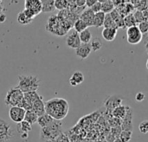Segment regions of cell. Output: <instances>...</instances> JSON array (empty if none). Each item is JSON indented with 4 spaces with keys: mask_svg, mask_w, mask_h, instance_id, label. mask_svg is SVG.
Instances as JSON below:
<instances>
[{
    "mask_svg": "<svg viewBox=\"0 0 148 142\" xmlns=\"http://www.w3.org/2000/svg\"><path fill=\"white\" fill-rule=\"evenodd\" d=\"M84 82V75L81 71H75L69 78V84L73 87L78 86Z\"/></svg>",
    "mask_w": 148,
    "mask_h": 142,
    "instance_id": "obj_20",
    "label": "cell"
},
{
    "mask_svg": "<svg viewBox=\"0 0 148 142\" xmlns=\"http://www.w3.org/2000/svg\"><path fill=\"white\" fill-rule=\"evenodd\" d=\"M105 16L106 14L103 13L102 11L95 13L94 16V20H93V26L96 28H100L103 26L104 20H105Z\"/></svg>",
    "mask_w": 148,
    "mask_h": 142,
    "instance_id": "obj_25",
    "label": "cell"
},
{
    "mask_svg": "<svg viewBox=\"0 0 148 142\" xmlns=\"http://www.w3.org/2000/svg\"><path fill=\"white\" fill-rule=\"evenodd\" d=\"M112 2H113L115 8H117L118 6H120L121 4L123 3V0H112Z\"/></svg>",
    "mask_w": 148,
    "mask_h": 142,
    "instance_id": "obj_43",
    "label": "cell"
},
{
    "mask_svg": "<svg viewBox=\"0 0 148 142\" xmlns=\"http://www.w3.org/2000/svg\"><path fill=\"white\" fill-rule=\"evenodd\" d=\"M69 0H56L55 1V8L58 10H67Z\"/></svg>",
    "mask_w": 148,
    "mask_h": 142,
    "instance_id": "obj_32",
    "label": "cell"
},
{
    "mask_svg": "<svg viewBox=\"0 0 148 142\" xmlns=\"http://www.w3.org/2000/svg\"><path fill=\"white\" fill-rule=\"evenodd\" d=\"M132 119H133L132 110L130 108H128L127 113L125 118L123 119L121 126V128L123 131H131L132 132V129H133V120Z\"/></svg>",
    "mask_w": 148,
    "mask_h": 142,
    "instance_id": "obj_15",
    "label": "cell"
},
{
    "mask_svg": "<svg viewBox=\"0 0 148 142\" xmlns=\"http://www.w3.org/2000/svg\"><path fill=\"white\" fill-rule=\"evenodd\" d=\"M37 119H38V115L32 110H28L26 111L25 114V117H24V121H27L28 123H29L31 126L35 123L37 122Z\"/></svg>",
    "mask_w": 148,
    "mask_h": 142,
    "instance_id": "obj_26",
    "label": "cell"
},
{
    "mask_svg": "<svg viewBox=\"0 0 148 142\" xmlns=\"http://www.w3.org/2000/svg\"><path fill=\"white\" fill-rule=\"evenodd\" d=\"M110 16H111V17L114 19V21L115 22V23H116L118 29H119V28H123V29L125 28L124 17H122V16L120 15V13L117 11L116 9H114V10L110 13Z\"/></svg>",
    "mask_w": 148,
    "mask_h": 142,
    "instance_id": "obj_23",
    "label": "cell"
},
{
    "mask_svg": "<svg viewBox=\"0 0 148 142\" xmlns=\"http://www.w3.org/2000/svg\"><path fill=\"white\" fill-rule=\"evenodd\" d=\"M92 11L95 14V13H98V12H101V3L97 0V2L94 4V6L91 8Z\"/></svg>",
    "mask_w": 148,
    "mask_h": 142,
    "instance_id": "obj_38",
    "label": "cell"
},
{
    "mask_svg": "<svg viewBox=\"0 0 148 142\" xmlns=\"http://www.w3.org/2000/svg\"><path fill=\"white\" fill-rule=\"evenodd\" d=\"M118 33V29L111 28H104L101 31V36L107 42H112L115 39Z\"/></svg>",
    "mask_w": 148,
    "mask_h": 142,
    "instance_id": "obj_17",
    "label": "cell"
},
{
    "mask_svg": "<svg viewBox=\"0 0 148 142\" xmlns=\"http://www.w3.org/2000/svg\"><path fill=\"white\" fill-rule=\"evenodd\" d=\"M134 14V19L136 21V23H142L143 21H145V16H144V13L141 11V10H136Z\"/></svg>",
    "mask_w": 148,
    "mask_h": 142,
    "instance_id": "obj_35",
    "label": "cell"
},
{
    "mask_svg": "<svg viewBox=\"0 0 148 142\" xmlns=\"http://www.w3.org/2000/svg\"><path fill=\"white\" fill-rule=\"evenodd\" d=\"M114 142H121V141H120L119 139H117L116 141H114Z\"/></svg>",
    "mask_w": 148,
    "mask_h": 142,
    "instance_id": "obj_45",
    "label": "cell"
},
{
    "mask_svg": "<svg viewBox=\"0 0 148 142\" xmlns=\"http://www.w3.org/2000/svg\"><path fill=\"white\" fill-rule=\"evenodd\" d=\"M101 3V11L105 14H110L114 9L112 0H98Z\"/></svg>",
    "mask_w": 148,
    "mask_h": 142,
    "instance_id": "obj_22",
    "label": "cell"
},
{
    "mask_svg": "<svg viewBox=\"0 0 148 142\" xmlns=\"http://www.w3.org/2000/svg\"><path fill=\"white\" fill-rule=\"evenodd\" d=\"M55 120L52 117H50L48 114L45 113L44 115L38 116V119H37V122L36 123L38 124V126L41 128H44L48 127L49 124H51Z\"/></svg>",
    "mask_w": 148,
    "mask_h": 142,
    "instance_id": "obj_21",
    "label": "cell"
},
{
    "mask_svg": "<svg viewBox=\"0 0 148 142\" xmlns=\"http://www.w3.org/2000/svg\"><path fill=\"white\" fill-rule=\"evenodd\" d=\"M41 84V81L36 75H19L18 83L16 88H19L23 94L36 92Z\"/></svg>",
    "mask_w": 148,
    "mask_h": 142,
    "instance_id": "obj_3",
    "label": "cell"
},
{
    "mask_svg": "<svg viewBox=\"0 0 148 142\" xmlns=\"http://www.w3.org/2000/svg\"><path fill=\"white\" fill-rule=\"evenodd\" d=\"M91 52L92 49L90 43H82L80 47L75 49V55L82 60L88 58Z\"/></svg>",
    "mask_w": 148,
    "mask_h": 142,
    "instance_id": "obj_13",
    "label": "cell"
},
{
    "mask_svg": "<svg viewBox=\"0 0 148 142\" xmlns=\"http://www.w3.org/2000/svg\"><path fill=\"white\" fill-rule=\"evenodd\" d=\"M94 16H95V13L92 11L91 9H85L82 14L80 15V19H82L88 27L90 26H93V20H94Z\"/></svg>",
    "mask_w": 148,
    "mask_h": 142,
    "instance_id": "obj_16",
    "label": "cell"
},
{
    "mask_svg": "<svg viewBox=\"0 0 148 142\" xmlns=\"http://www.w3.org/2000/svg\"><path fill=\"white\" fill-rule=\"evenodd\" d=\"M127 106H124V105H120L117 108H115L113 111H112V115L115 119L118 120H123L127 113L128 110Z\"/></svg>",
    "mask_w": 148,
    "mask_h": 142,
    "instance_id": "obj_19",
    "label": "cell"
},
{
    "mask_svg": "<svg viewBox=\"0 0 148 142\" xmlns=\"http://www.w3.org/2000/svg\"><path fill=\"white\" fill-rule=\"evenodd\" d=\"M104 28H111V29H118V27L115 23V22L114 21V19L111 17L110 14H106L105 16V20H104V23H103Z\"/></svg>",
    "mask_w": 148,
    "mask_h": 142,
    "instance_id": "obj_30",
    "label": "cell"
},
{
    "mask_svg": "<svg viewBox=\"0 0 148 142\" xmlns=\"http://www.w3.org/2000/svg\"><path fill=\"white\" fill-rule=\"evenodd\" d=\"M146 66H147V69H148V59L147 61V63H146Z\"/></svg>",
    "mask_w": 148,
    "mask_h": 142,
    "instance_id": "obj_44",
    "label": "cell"
},
{
    "mask_svg": "<svg viewBox=\"0 0 148 142\" xmlns=\"http://www.w3.org/2000/svg\"><path fill=\"white\" fill-rule=\"evenodd\" d=\"M139 130L141 134H148V121H143L139 125Z\"/></svg>",
    "mask_w": 148,
    "mask_h": 142,
    "instance_id": "obj_36",
    "label": "cell"
},
{
    "mask_svg": "<svg viewBox=\"0 0 148 142\" xmlns=\"http://www.w3.org/2000/svg\"><path fill=\"white\" fill-rule=\"evenodd\" d=\"M31 110L34 111L38 116L45 114V102H43L42 101V96H41L38 100L35 102Z\"/></svg>",
    "mask_w": 148,
    "mask_h": 142,
    "instance_id": "obj_18",
    "label": "cell"
},
{
    "mask_svg": "<svg viewBox=\"0 0 148 142\" xmlns=\"http://www.w3.org/2000/svg\"><path fill=\"white\" fill-rule=\"evenodd\" d=\"M145 98H146V95H145V94L142 93V92H139V93H137L136 95H135V100H136L137 102H143V101L145 100Z\"/></svg>",
    "mask_w": 148,
    "mask_h": 142,
    "instance_id": "obj_39",
    "label": "cell"
},
{
    "mask_svg": "<svg viewBox=\"0 0 148 142\" xmlns=\"http://www.w3.org/2000/svg\"><path fill=\"white\" fill-rule=\"evenodd\" d=\"M121 102H122L121 97H120L118 95H112V96L107 98L104 104H105V107L108 109H110V110L113 111L115 108L121 105Z\"/></svg>",
    "mask_w": 148,
    "mask_h": 142,
    "instance_id": "obj_14",
    "label": "cell"
},
{
    "mask_svg": "<svg viewBox=\"0 0 148 142\" xmlns=\"http://www.w3.org/2000/svg\"><path fill=\"white\" fill-rule=\"evenodd\" d=\"M69 104L63 98H52L45 102V113L55 121H62L69 114Z\"/></svg>",
    "mask_w": 148,
    "mask_h": 142,
    "instance_id": "obj_1",
    "label": "cell"
},
{
    "mask_svg": "<svg viewBox=\"0 0 148 142\" xmlns=\"http://www.w3.org/2000/svg\"><path fill=\"white\" fill-rule=\"evenodd\" d=\"M75 3L78 8H85L86 7V0H75Z\"/></svg>",
    "mask_w": 148,
    "mask_h": 142,
    "instance_id": "obj_40",
    "label": "cell"
},
{
    "mask_svg": "<svg viewBox=\"0 0 148 142\" xmlns=\"http://www.w3.org/2000/svg\"><path fill=\"white\" fill-rule=\"evenodd\" d=\"M96 2L97 0H86V7L88 9H91Z\"/></svg>",
    "mask_w": 148,
    "mask_h": 142,
    "instance_id": "obj_42",
    "label": "cell"
},
{
    "mask_svg": "<svg viewBox=\"0 0 148 142\" xmlns=\"http://www.w3.org/2000/svg\"><path fill=\"white\" fill-rule=\"evenodd\" d=\"M33 21V19H31L30 17H29L23 10H22L21 12L18 13L17 15V22L18 23H20L21 25H27L29 24L31 22Z\"/></svg>",
    "mask_w": 148,
    "mask_h": 142,
    "instance_id": "obj_28",
    "label": "cell"
},
{
    "mask_svg": "<svg viewBox=\"0 0 148 142\" xmlns=\"http://www.w3.org/2000/svg\"><path fill=\"white\" fill-rule=\"evenodd\" d=\"M45 142H55V141H45Z\"/></svg>",
    "mask_w": 148,
    "mask_h": 142,
    "instance_id": "obj_46",
    "label": "cell"
},
{
    "mask_svg": "<svg viewBox=\"0 0 148 142\" xmlns=\"http://www.w3.org/2000/svg\"><path fill=\"white\" fill-rule=\"evenodd\" d=\"M90 46H91L92 51L96 52L102 48V43L101 42V40L99 38H95L90 42Z\"/></svg>",
    "mask_w": 148,
    "mask_h": 142,
    "instance_id": "obj_33",
    "label": "cell"
},
{
    "mask_svg": "<svg viewBox=\"0 0 148 142\" xmlns=\"http://www.w3.org/2000/svg\"><path fill=\"white\" fill-rule=\"evenodd\" d=\"M138 28H139V29L140 30V32H141L142 34L147 33L148 31V22L147 21H146V20L143 21L142 23H139Z\"/></svg>",
    "mask_w": 148,
    "mask_h": 142,
    "instance_id": "obj_37",
    "label": "cell"
},
{
    "mask_svg": "<svg viewBox=\"0 0 148 142\" xmlns=\"http://www.w3.org/2000/svg\"><path fill=\"white\" fill-rule=\"evenodd\" d=\"M24 94L16 87L10 88L4 98V104L10 108L13 107H21Z\"/></svg>",
    "mask_w": 148,
    "mask_h": 142,
    "instance_id": "obj_5",
    "label": "cell"
},
{
    "mask_svg": "<svg viewBox=\"0 0 148 142\" xmlns=\"http://www.w3.org/2000/svg\"><path fill=\"white\" fill-rule=\"evenodd\" d=\"M66 141H69V140H68V138L63 134V133H62V134H60V135L56 139V141H55V142H66Z\"/></svg>",
    "mask_w": 148,
    "mask_h": 142,
    "instance_id": "obj_41",
    "label": "cell"
},
{
    "mask_svg": "<svg viewBox=\"0 0 148 142\" xmlns=\"http://www.w3.org/2000/svg\"><path fill=\"white\" fill-rule=\"evenodd\" d=\"M62 123L59 121H54L51 124L40 130V138L42 141H55L56 139L62 134Z\"/></svg>",
    "mask_w": 148,
    "mask_h": 142,
    "instance_id": "obj_4",
    "label": "cell"
},
{
    "mask_svg": "<svg viewBox=\"0 0 148 142\" xmlns=\"http://www.w3.org/2000/svg\"><path fill=\"white\" fill-rule=\"evenodd\" d=\"M143 34L139 29L138 26H134L127 29V40L130 44H139L142 41Z\"/></svg>",
    "mask_w": 148,
    "mask_h": 142,
    "instance_id": "obj_7",
    "label": "cell"
},
{
    "mask_svg": "<svg viewBox=\"0 0 148 142\" xmlns=\"http://www.w3.org/2000/svg\"><path fill=\"white\" fill-rule=\"evenodd\" d=\"M25 114H26V110H24L23 108L21 107H13V108H10L9 110V116L10 119L18 124L22 121H24V117H25Z\"/></svg>",
    "mask_w": 148,
    "mask_h": 142,
    "instance_id": "obj_9",
    "label": "cell"
},
{
    "mask_svg": "<svg viewBox=\"0 0 148 142\" xmlns=\"http://www.w3.org/2000/svg\"><path fill=\"white\" fill-rule=\"evenodd\" d=\"M124 24H125V28H127V29L134 27V26H136V21L134 19L133 13L129 14L124 17Z\"/></svg>",
    "mask_w": 148,
    "mask_h": 142,
    "instance_id": "obj_31",
    "label": "cell"
},
{
    "mask_svg": "<svg viewBox=\"0 0 148 142\" xmlns=\"http://www.w3.org/2000/svg\"><path fill=\"white\" fill-rule=\"evenodd\" d=\"M73 27H74V29H75V31H76V32L79 33V34H80L81 32H82L83 30H85V29H87L88 28V26L82 19H80V18H78V19L75 22Z\"/></svg>",
    "mask_w": 148,
    "mask_h": 142,
    "instance_id": "obj_29",
    "label": "cell"
},
{
    "mask_svg": "<svg viewBox=\"0 0 148 142\" xmlns=\"http://www.w3.org/2000/svg\"><path fill=\"white\" fill-rule=\"evenodd\" d=\"M41 97V95L37 92H30V93H26L23 95V100L21 105V108H23L24 110H31L32 106L35 103L36 100H38Z\"/></svg>",
    "mask_w": 148,
    "mask_h": 142,
    "instance_id": "obj_8",
    "label": "cell"
},
{
    "mask_svg": "<svg viewBox=\"0 0 148 142\" xmlns=\"http://www.w3.org/2000/svg\"><path fill=\"white\" fill-rule=\"evenodd\" d=\"M14 137V131L11 125L0 118V142L10 141Z\"/></svg>",
    "mask_w": 148,
    "mask_h": 142,
    "instance_id": "obj_6",
    "label": "cell"
},
{
    "mask_svg": "<svg viewBox=\"0 0 148 142\" xmlns=\"http://www.w3.org/2000/svg\"><path fill=\"white\" fill-rule=\"evenodd\" d=\"M132 139V132L131 131H121L119 135V140L121 142H128Z\"/></svg>",
    "mask_w": 148,
    "mask_h": 142,
    "instance_id": "obj_34",
    "label": "cell"
},
{
    "mask_svg": "<svg viewBox=\"0 0 148 142\" xmlns=\"http://www.w3.org/2000/svg\"><path fill=\"white\" fill-rule=\"evenodd\" d=\"M31 130L32 126L25 121L16 124V131L20 134V138L22 140H27L29 138V134Z\"/></svg>",
    "mask_w": 148,
    "mask_h": 142,
    "instance_id": "obj_11",
    "label": "cell"
},
{
    "mask_svg": "<svg viewBox=\"0 0 148 142\" xmlns=\"http://www.w3.org/2000/svg\"><path fill=\"white\" fill-rule=\"evenodd\" d=\"M24 6L26 10H30L36 16L42 12V3L40 0H26Z\"/></svg>",
    "mask_w": 148,
    "mask_h": 142,
    "instance_id": "obj_12",
    "label": "cell"
},
{
    "mask_svg": "<svg viewBox=\"0 0 148 142\" xmlns=\"http://www.w3.org/2000/svg\"><path fill=\"white\" fill-rule=\"evenodd\" d=\"M72 27L73 24L71 23L62 19L57 15H53L49 18L45 29L47 31L55 36H62L66 35Z\"/></svg>",
    "mask_w": 148,
    "mask_h": 142,
    "instance_id": "obj_2",
    "label": "cell"
},
{
    "mask_svg": "<svg viewBox=\"0 0 148 142\" xmlns=\"http://www.w3.org/2000/svg\"><path fill=\"white\" fill-rule=\"evenodd\" d=\"M42 12H52L55 10V1L54 0H42Z\"/></svg>",
    "mask_w": 148,
    "mask_h": 142,
    "instance_id": "obj_24",
    "label": "cell"
},
{
    "mask_svg": "<svg viewBox=\"0 0 148 142\" xmlns=\"http://www.w3.org/2000/svg\"><path fill=\"white\" fill-rule=\"evenodd\" d=\"M66 44L70 49H76L77 48H79L80 45L82 44V42L80 40V36H79V33H77L75 30L71 31L66 38Z\"/></svg>",
    "mask_w": 148,
    "mask_h": 142,
    "instance_id": "obj_10",
    "label": "cell"
},
{
    "mask_svg": "<svg viewBox=\"0 0 148 142\" xmlns=\"http://www.w3.org/2000/svg\"><path fill=\"white\" fill-rule=\"evenodd\" d=\"M79 36L82 43H90V42L92 41V33L88 29L81 32L79 34Z\"/></svg>",
    "mask_w": 148,
    "mask_h": 142,
    "instance_id": "obj_27",
    "label": "cell"
}]
</instances>
